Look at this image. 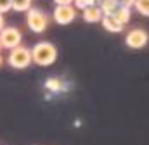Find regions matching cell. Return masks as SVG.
I'll list each match as a JSON object with an SVG mask.
<instances>
[{"instance_id": "1", "label": "cell", "mask_w": 149, "mask_h": 145, "mask_svg": "<svg viewBox=\"0 0 149 145\" xmlns=\"http://www.w3.org/2000/svg\"><path fill=\"white\" fill-rule=\"evenodd\" d=\"M30 52H31V62L43 68L54 64L57 59V48L50 41H38Z\"/></svg>"}, {"instance_id": "2", "label": "cell", "mask_w": 149, "mask_h": 145, "mask_svg": "<svg viewBox=\"0 0 149 145\" xmlns=\"http://www.w3.org/2000/svg\"><path fill=\"white\" fill-rule=\"evenodd\" d=\"M7 62L14 69H24V68H28L31 64V52H30V48H26L23 45L12 48L10 54H9V57H7Z\"/></svg>"}, {"instance_id": "3", "label": "cell", "mask_w": 149, "mask_h": 145, "mask_svg": "<svg viewBox=\"0 0 149 145\" xmlns=\"http://www.w3.org/2000/svg\"><path fill=\"white\" fill-rule=\"evenodd\" d=\"M26 24L33 33H43L49 26V16L40 9H30L26 12Z\"/></svg>"}, {"instance_id": "4", "label": "cell", "mask_w": 149, "mask_h": 145, "mask_svg": "<svg viewBox=\"0 0 149 145\" xmlns=\"http://www.w3.org/2000/svg\"><path fill=\"white\" fill-rule=\"evenodd\" d=\"M23 41V35L17 28L14 26H5L2 31H0V48H7V50H12L16 47H19Z\"/></svg>"}, {"instance_id": "5", "label": "cell", "mask_w": 149, "mask_h": 145, "mask_svg": "<svg viewBox=\"0 0 149 145\" xmlns=\"http://www.w3.org/2000/svg\"><path fill=\"white\" fill-rule=\"evenodd\" d=\"M148 41H149L148 31H144V30H141V28L130 30V31L127 33V36H125V43H127V47H130V48H134V50H139V48L146 47Z\"/></svg>"}, {"instance_id": "6", "label": "cell", "mask_w": 149, "mask_h": 145, "mask_svg": "<svg viewBox=\"0 0 149 145\" xmlns=\"http://www.w3.org/2000/svg\"><path fill=\"white\" fill-rule=\"evenodd\" d=\"M52 17L57 24H70L76 19V9L73 5H56Z\"/></svg>"}, {"instance_id": "7", "label": "cell", "mask_w": 149, "mask_h": 145, "mask_svg": "<svg viewBox=\"0 0 149 145\" xmlns=\"http://www.w3.org/2000/svg\"><path fill=\"white\" fill-rule=\"evenodd\" d=\"M81 17H83V21L94 24V23H101V19L104 17V14H102V10L99 9V5H90V7L83 9Z\"/></svg>"}, {"instance_id": "8", "label": "cell", "mask_w": 149, "mask_h": 145, "mask_svg": "<svg viewBox=\"0 0 149 145\" xmlns=\"http://www.w3.org/2000/svg\"><path fill=\"white\" fill-rule=\"evenodd\" d=\"M101 24H102V28H104L106 31H109V33H121L123 28H125V26H121L120 23H116L111 16H104V17L101 19Z\"/></svg>"}, {"instance_id": "9", "label": "cell", "mask_w": 149, "mask_h": 145, "mask_svg": "<svg viewBox=\"0 0 149 145\" xmlns=\"http://www.w3.org/2000/svg\"><path fill=\"white\" fill-rule=\"evenodd\" d=\"M130 16H132L130 9H125V7H118V9L111 14V17L116 21V23H120L121 26H125V24L130 21Z\"/></svg>"}, {"instance_id": "10", "label": "cell", "mask_w": 149, "mask_h": 145, "mask_svg": "<svg viewBox=\"0 0 149 145\" xmlns=\"http://www.w3.org/2000/svg\"><path fill=\"white\" fill-rule=\"evenodd\" d=\"M118 7H120V5H118L116 0H101V2H99V9L102 10L104 16H111Z\"/></svg>"}, {"instance_id": "11", "label": "cell", "mask_w": 149, "mask_h": 145, "mask_svg": "<svg viewBox=\"0 0 149 145\" xmlns=\"http://www.w3.org/2000/svg\"><path fill=\"white\" fill-rule=\"evenodd\" d=\"M45 88L50 90V92L59 93V92L64 90V83H63V79H59V78H49V79L45 81Z\"/></svg>"}, {"instance_id": "12", "label": "cell", "mask_w": 149, "mask_h": 145, "mask_svg": "<svg viewBox=\"0 0 149 145\" xmlns=\"http://www.w3.org/2000/svg\"><path fill=\"white\" fill-rule=\"evenodd\" d=\"M31 9V0H12L10 3V10L16 12H28Z\"/></svg>"}, {"instance_id": "13", "label": "cell", "mask_w": 149, "mask_h": 145, "mask_svg": "<svg viewBox=\"0 0 149 145\" xmlns=\"http://www.w3.org/2000/svg\"><path fill=\"white\" fill-rule=\"evenodd\" d=\"M134 7L137 9L139 14L149 17V0H135V2H134Z\"/></svg>"}, {"instance_id": "14", "label": "cell", "mask_w": 149, "mask_h": 145, "mask_svg": "<svg viewBox=\"0 0 149 145\" xmlns=\"http://www.w3.org/2000/svg\"><path fill=\"white\" fill-rule=\"evenodd\" d=\"M90 5H95V2L94 0H73V7L74 9H87V7H90Z\"/></svg>"}, {"instance_id": "15", "label": "cell", "mask_w": 149, "mask_h": 145, "mask_svg": "<svg viewBox=\"0 0 149 145\" xmlns=\"http://www.w3.org/2000/svg\"><path fill=\"white\" fill-rule=\"evenodd\" d=\"M10 3L12 0H0V14L3 16L7 10H10Z\"/></svg>"}, {"instance_id": "16", "label": "cell", "mask_w": 149, "mask_h": 145, "mask_svg": "<svg viewBox=\"0 0 149 145\" xmlns=\"http://www.w3.org/2000/svg\"><path fill=\"white\" fill-rule=\"evenodd\" d=\"M116 2H118V5H120V7L130 9V7H134V2H135V0H116Z\"/></svg>"}, {"instance_id": "17", "label": "cell", "mask_w": 149, "mask_h": 145, "mask_svg": "<svg viewBox=\"0 0 149 145\" xmlns=\"http://www.w3.org/2000/svg\"><path fill=\"white\" fill-rule=\"evenodd\" d=\"M56 5H73V0H54Z\"/></svg>"}, {"instance_id": "18", "label": "cell", "mask_w": 149, "mask_h": 145, "mask_svg": "<svg viewBox=\"0 0 149 145\" xmlns=\"http://www.w3.org/2000/svg\"><path fill=\"white\" fill-rule=\"evenodd\" d=\"M3 28H5V21H3V16L0 14V31H2Z\"/></svg>"}, {"instance_id": "19", "label": "cell", "mask_w": 149, "mask_h": 145, "mask_svg": "<svg viewBox=\"0 0 149 145\" xmlns=\"http://www.w3.org/2000/svg\"><path fill=\"white\" fill-rule=\"evenodd\" d=\"M3 64V57H2V54H0V66Z\"/></svg>"}, {"instance_id": "20", "label": "cell", "mask_w": 149, "mask_h": 145, "mask_svg": "<svg viewBox=\"0 0 149 145\" xmlns=\"http://www.w3.org/2000/svg\"><path fill=\"white\" fill-rule=\"evenodd\" d=\"M94 2H95V3H99V2H101V0H94Z\"/></svg>"}]
</instances>
